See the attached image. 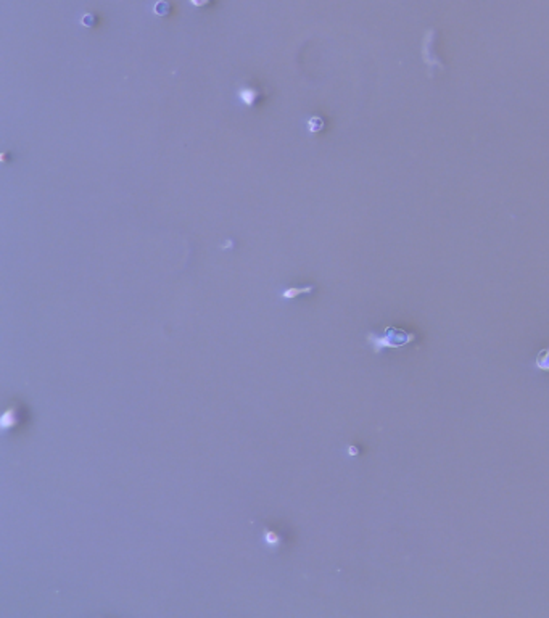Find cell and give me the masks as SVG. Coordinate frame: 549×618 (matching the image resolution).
<instances>
[{
    "label": "cell",
    "instance_id": "6da1fadb",
    "mask_svg": "<svg viewBox=\"0 0 549 618\" xmlns=\"http://www.w3.org/2000/svg\"><path fill=\"white\" fill-rule=\"evenodd\" d=\"M414 340H416V333L401 330V328L391 327V325L385 328L382 336H377L374 333L367 335V341L372 345L374 353H380V350L383 348H401V346L413 343Z\"/></svg>",
    "mask_w": 549,
    "mask_h": 618
},
{
    "label": "cell",
    "instance_id": "7a4b0ae2",
    "mask_svg": "<svg viewBox=\"0 0 549 618\" xmlns=\"http://www.w3.org/2000/svg\"><path fill=\"white\" fill-rule=\"evenodd\" d=\"M263 541H264V544H266L269 549H272V551H276V549H279V547L282 546L281 534H279L277 531H274V530L264 528V530H263Z\"/></svg>",
    "mask_w": 549,
    "mask_h": 618
},
{
    "label": "cell",
    "instance_id": "3957f363",
    "mask_svg": "<svg viewBox=\"0 0 549 618\" xmlns=\"http://www.w3.org/2000/svg\"><path fill=\"white\" fill-rule=\"evenodd\" d=\"M535 366L539 370H543V372H549V348H543L538 353V356L535 359Z\"/></svg>",
    "mask_w": 549,
    "mask_h": 618
},
{
    "label": "cell",
    "instance_id": "277c9868",
    "mask_svg": "<svg viewBox=\"0 0 549 618\" xmlns=\"http://www.w3.org/2000/svg\"><path fill=\"white\" fill-rule=\"evenodd\" d=\"M314 290V287H305V288H287V290H284L282 292V298H285V300H290V298H295V296L297 295H300V293H311Z\"/></svg>",
    "mask_w": 549,
    "mask_h": 618
},
{
    "label": "cell",
    "instance_id": "5b68a950",
    "mask_svg": "<svg viewBox=\"0 0 549 618\" xmlns=\"http://www.w3.org/2000/svg\"><path fill=\"white\" fill-rule=\"evenodd\" d=\"M15 424H16V419H15V409H13V407H10V409H7V410H5V414L2 416V428H4V430H8V428L15 427Z\"/></svg>",
    "mask_w": 549,
    "mask_h": 618
},
{
    "label": "cell",
    "instance_id": "8992f818",
    "mask_svg": "<svg viewBox=\"0 0 549 618\" xmlns=\"http://www.w3.org/2000/svg\"><path fill=\"white\" fill-rule=\"evenodd\" d=\"M153 12L157 13L158 16H166V15L169 13V4L165 2V0H160V2L155 4Z\"/></svg>",
    "mask_w": 549,
    "mask_h": 618
},
{
    "label": "cell",
    "instance_id": "52a82bcc",
    "mask_svg": "<svg viewBox=\"0 0 549 618\" xmlns=\"http://www.w3.org/2000/svg\"><path fill=\"white\" fill-rule=\"evenodd\" d=\"M308 127H309V130H313V132H319V130L324 127V122H322L321 118H311L309 122H308Z\"/></svg>",
    "mask_w": 549,
    "mask_h": 618
},
{
    "label": "cell",
    "instance_id": "ba28073f",
    "mask_svg": "<svg viewBox=\"0 0 549 618\" xmlns=\"http://www.w3.org/2000/svg\"><path fill=\"white\" fill-rule=\"evenodd\" d=\"M81 23H83V26L91 28V26H94V24L97 23V18H95L94 15H91V13H86L83 18H81Z\"/></svg>",
    "mask_w": 549,
    "mask_h": 618
},
{
    "label": "cell",
    "instance_id": "9c48e42d",
    "mask_svg": "<svg viewBox=\"0 0 549 618\" xmlns=\"http://www.w3.org/2000/svg\"><path fill=\"white\" fill-rule=\"evenodd\" d=\"M190 4L195 7H204L210 4V0H190Z\"/></svg>",
    "mask_w": 549,
    "mask_h": 618
}]
</instances>
